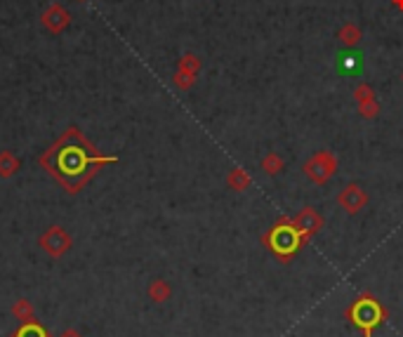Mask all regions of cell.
<instances>
[{
  "label": "cell",
  "instance_id": "cell-10",
  "mask_svg": "<svg viewBox=\"0 0 403 337\" xmlns=\"http://www.w3.org/2000/svg\"><path fill=\"white\" fill-rule=\"evenodd\" d=\"M250 175L245 173L243 168H234V170H229V177H227V186L232 191H245L247 186H250Z\"/></svg>",
  "mask_w": 403,
  "mask_h": 337
},
{
  "label": "cell",
  "instance_id": "cell-15",
  "mask_svg": "<svg viewBox=\"0 0 403 337\" xmlns=\"http://www.w3.org/2000/svg\"><path fill=\"white\" fill-rule=\"evenodd\" d=\"M401 81H403V73H401Z\"/></svg>",
  "mask_w": 403,
  "mask_h": 337
},
{
  "label": "cell",
  "instance_id": "cell-1",
  "mask_svg": "<svg viewBox=\"0 0 403 337\" xmlns=\"http://www.w3.org/2000/svg\"><path fill=\"white\" fill-rule=\"evenodd\" d=\"M382 316H384L382 307H379L375 297H371V295L359 297V300H356L354 305H351V309H349V318L354 321V325L366 337L373 335V330H375L377 325H379Z\"/></svg>",
  "mask_w": 403,
  "mask_h": 337
},
{
  "label": "cell",
  "instance_id": "cell-7",
  "mask_svg": "<svg viewBox=\"0 0 403 337\" xmlns=\"http://www.w3.org/2000/svg\"><path fill=\"white\" fill-rule=\"evenodd\" d=\"M198 71H200V59H198V57H196V55H184L182 61H180V68H177L175 83L180 85L182 90H189L196 83V78H198Z\"/></svg>",
  "mask_w": 403,
  "mask_h": 337
},
{
  "label": "cell",
  "instance_id": "cell-8",
  "mask_svg": "<svg viewBox=\"0 0 403 337\" xmlns=\"http://www.w3.org/2000/svg\"><path fill=\"white\" fill-rule=\"evenodd\" d=\"M337 38H339V43H342L344 48H356V45L361 43V38H364V31H361L359 24L347 21V24L337 31Z\"/></svg>",
  "mask_w": 403,
  "mask_h": 337
},
{
  "label": "cell",
  "instance_id": "cell-9",
  "mask_svg": "<svg viewBox=\"0 0 403 337\" xmlns=\"http://www.w3.org/2000/svg\"><path fill=\"white\" fill-rule=\"evenodd\" d=\"M260 168H262L264 175L276 177V175H281L285 170V161H283V156H281L279 151H269L267 156L260 161Z\"/></svg>",
  "mask_w": 403,
  "mask_h": 337
},
{
  "label": "cell",
  "instance_id": "cell-3",
  "mask_svg": "<svg viewBox=\"0 0 403 337\" xmlns=\"http://www.w3.org/2000/svg\"><path fill=\"white\" fill-rule=\"evenodd\" d=\"M57 158L59 161H57V170H53V173L59 175L62 180L64 177H78L90 165V156L83 148H76V146H62Z\"/></svg>",
  "mask_w": 403,
  "mask_h": 337
},
{
  "label": "cell",
  "instance_id": "cell-11",
  "mask_svg": "<svg viewBox=\"0 0 403 337\" xmlns=\"http://www.w3.org/2000/svg\"><path fill=\"white\" fill-rule=\"evenodd\" d=\"M354 99H356V104H364V102L377 99L375 88H373V85H368V83L356 85V88H354Z\"/></svg>",
  "mask_w": 403,
  "mask_h": 337
},
{
  "label": "cell",
  "instance_id": "cell-13",
  "mask_svg": "<svg viewBox=\"0 0 403 337\" xmlns=\"http://www.w3.org/2000/svg\"><path fill=\"white\" fill-rule=\"evenodd\" d=\"M151 297L156 302H163V300H168L170 297V288H168V283L165 281H153L151 285Z\"/></svg>",
  "mask_w": 403,
  "mask_h": 337
},
{
  "label": "cell",
  "instance_id": "cell-6",
  "mask_svg": "<svg viewBox=\"0 0 403 337\" xmlns=\"http://www.w3.org/2000/svg\"><path fill=\"white\" fill-rule=\"evenodd\" d=\"M337 205L351 217L359 215L368 205V191L359 184V182H349V184H344L342 189H339Z\"/></svg>",
  "mask_w": 403,
  "mask_h": 337
},
{
  "label": "cell",
  "instance_id": "cell-12",
  "mask_svg": "<svg viewBox=\"0 0 403 337\" xmlns=\"http://www.w3.org/2000/svg\"><path fill=\"white\" fill-rule=\"evenodd\" d=\"M359 116L364 118V121H375V118L379 116V102L371 99V102H364V104H359Z\"/></svg>",
  "mask_w": 403,
  "mask_h": 337
},
{
  "label": "cell",
  "instance_id": "cell-2",
  "mask_svg": "<svg viewBox=\"0 0 403 337\" xmlns=\"http://www.w3.org/2000/svg\"><path fill=\"white\" fill-rule=\"evenodd\" d=\"M339 170V163H337V156L332 151H316L314 156H309L307 161L302 165V173L307 180H312L314 184H328L332 177L337 175Z\"/></svg>",
  "mask_w": 403,
  "mask_h": 337
},
{
  "label": "cell",
  "instance_id": "cell-4",
  "mask_svg": "<svg viewBox=\"0 0 403 337\" xmlns=\"http://www.w3.org/2000/svg\"><path fill=\"white\" fill-rule=\"evenodd\" d=\"M299 245H302V238L295 233V229L290 227V222H288V227H281V222H279V227L272 231V243H269V250H274L281 260H288V257H292L297 253Z\"/></svg>",
  "mask_w": 403,
  "mask_h": 337
},
{
  "label": "cell",
  "instance_id": "cell-5",
  "mask_svg": "<svg viewBox=\"0 0 403 337\" xmlns=\"http://www.w3.org/2000/svg\"><path fill=\"white\" fill-rule=\"evenodd\" d=\"M324 224H326L324 215H321L316 208H312V205H309V208H302L290 220V227L295 229V233H297L299 238H302V241H307V238H314L316 233L324 229Z\"/></svg>",
  "mask_w": 403,
  "mask_h": 337
},
{
  "label": "cell",
  "instance_id": "cell-14",
  "mask_svg": "<svg viewBox=\"0 0 403 337\" xmlns=\"http://www.w3.org/2000/svg\"><path fill=\"white\" fill-rule=\"evenodd\" d=\"M394 3V8H399V10H403V0H391Z\"/></svg>",
  "mask_w": 403,
  "mask_h": 337
}]
</instances>
